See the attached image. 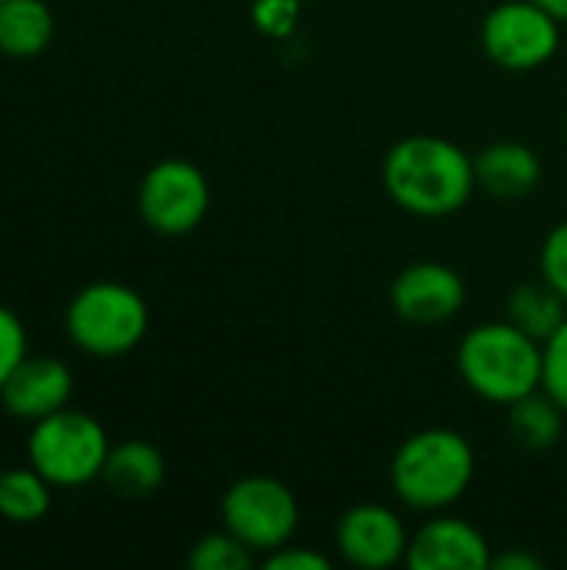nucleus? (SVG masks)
I'll return each instance as SVG.
<instances>
[{
    "label": "nucleus",
    "mask_w": 567,
    "mask_h": 570,
    "mask_svg": "<svg viewBox=\"0 0 567 570\" xmlns=\"http://www.w3.org/2000/svg\"><path fill=\"white\" fill-rule=\"evenodd\" d=\"M384 190L414 217H451L478 190L475 157L438 134L401 137L384 157Z\"/></svg>",
    "instance_id": "obj_1"
},
{
    "label": "nucleus",
    "mask_w": 567,
    "mask_h": 570,
    "mask_svg": "<svg viewBox=\"0 0 567 570\" xmlns=\"http://www.w3.org/2000/svg\"><path fill=\"white\" fill-rule=\"evenodd\" d=\"M391 491L408 511L441 514L475 481V448L454 428H424L401 441L391 458Z\"/></svg>",
    "instance_id": "obj_2"
},
{
    "label": "nucleus",
    "mask_w": 567,
    "mask_h": 570,
    "mask_svg": "<svg viewBox=\"0 0 567 570\" xmlns=\"http://www.w3.org/2000/svg\"><path fill=\"white\" fill-rule=\"evenodd\" d=\"M465 387L498 407H508L541 387V341L505 321L475 324L454 354Z\"/></svg>",
    "instance_id": "obj_3"
},
{
    "label": "nucleus",
    "mask_w": 567,
    "mask_h": 570,
    "mask_svg": "<svg viewBox=\"0 0 567 570\" xmlns=\"http://www.w3.org/2000/svg\"><path fill=\"white\" fill-rule=\"evenodd\" d=\"M110 454L107 431L84 411H57L33 424L27 441V461L53 488H84L104 474Z\"/></svg>",
    "instance_id": "obj_4"
},
{
    "label": "nucleus",
    "mask_w": 567,
    "mask_h": 570,
    "mask_svg": "<svg viewBox=\"0 0 567 570\" xmlns=\"http://www.w3.org/2000/svg\"><path fill=\"white\" fill-rule=\"evenodd\" d=\"M150 314L144 297L114 281L87 284L67 307V337L90 357H120L147 334Z\"/></svg>",
    "instance_id": "obj_5"
},
{
    "label": "nucleus",
    "mask_w": 567,
    "mask_h": 570,
    "mask_svg": "<svg viewBox=\"0 0 567 570\" xmlns=\"http://www.w3.org/2000/svg\"><path fill=\"white\" fill-rule=\"evenodd\" d=\"M224 528L244 541L257 558L294 541L301 524V508L294 491L267 474H251L234 481L221 501Z\"/></svg>",
    "instance_id": "obj_6"
},
{
    "label": "nucleus",
    "mask_w": 567,
    "mask_h": 570,
    "mask_svg": "<svg viewBox=\"0 0 567 570\" xmlns=\"http://www.w3.org/2000/svg\"><path fill=\"white\" fill-rule=\"evenodd\" d=\"M481 47L501 70L528 73L561 50V20L535 0H501L481 23Z\"/></svg>",
    "instance_id": "obj_7"
},
{
    "label": "nucleus",
    "mask_w": 567,
    "mask_h": 570,
    "mask_svg": "<svg viewBox=\"0 0 567 570\" xmlns=\"http://www.w3.org/2000/svg\"><path fill=\"white\" fill-rule=\"evenodd\" d=\"M211 207V184L190 160L170 157L154 164L137 187V210L144 224L164 237H184L201 227Z\"/></svg>",
    "instance_id": "obj_8"
},
{
    "label": "nucleus",
    "mask_w": 567,
    "mask_h": 570,
    "mask_svg": "<svg viewBox=\"0 0 567 570\" xmlns=\"http://www.w3.org/2000/svg\"><path fill=\"white\" fill-rule=\"evenodd\" d=\"M334 544L344 564L361 570L398 568L408 558L411 531L404 518L388 504H354L341 514Z\"/></svg>",
    "instance_id": "obj_9"
},
{
    "label": "nucleus",
    "mask_w": 567,
    "mask_h": 570,
    "mask_svg": "<svg viewBox=\"0 0 567 570\" xmlns=\"http://www.w3.org/2000/svg\"><path fill=\"white\" fill-rule=\"evenodd\" d=\"M465 277L441 261H414L391 284V311L414 327H438L461 314Z\"/></svg>",
    "instance_id": "obj_10"
},
{
    "label": "nucleus",
    "mask_w": 567,
    "mask_h": 570,
    "mask_svg": "<svg viewBox=\"0 0 567 570\" xmlns=\"http://www.w3.org/2000/svg\"><path fill=\"white\" fill-rule=\"evenodd\" d=\"M491 558L488 538L471 521L441 511L411 534L404 564L411 570H488Z\"/></svg>",
    "instance_id": "obj_11"
},
{
    "label": "nucleus",
    "mask_w": 567,
    "mask_h": 570,
    "mask_svg": "<svg viewBox=\"0 0 567 570\" xmlns=\"http://www.w3.org/2000/svg\"><path fill=\"white\" fill-rule=\"evenodd\" d=\"M74 394V374L57 357H23L17 371L0 387V404L10 417L20 421H43L70 404Z\"/></svg>",
    "instance_id": "obj_12"
},
{
    "label": "nucleus",
    "mask_w": 567,
    "mask_h": 570,
    "mask_svg": "<svg viewBox=\"0 0 567 570\" xmlns=\"http://www.w3.org/2000/svg\"><path fill=\"white\" fill-rule=\"evenodd\" d=\"M541 157L521 140H495L475 154V184L491 200H525L541 187Z\"/></svg>",
    "instance_id": "obj_13"
},
{
    "label": "nucleus",
    "mask_w": 567,
    "mask_h": 570,
    "mask_svg": "<svg viewBox=\"0 0 567 570\" xmlns=\"http://www.w3.org/2000/svg\"><path fill=\"white\" fill-rule=\"evenodd\" d=\"M164 474H167V464H164V454L154 444L124 441V444L110 448L100 481L117 498L137 501V498H150L164 484Z\"/></svg>",
    "instance_id": "obj_14"
},
{
    "label": "nucleus",
    "mask_w": 567,
    "mask_h": 570,
    "mask_svg": "<svg viewBox=\"0 0 567 570\" xmlns=\"http://www.w3.org/2000/svg\"><path fill=\"white\" fill-rule=\"evenodd\" d=\"M505 317L521 327L525 334H531L535 341H548L561 324L567 321V301L545 281H525L508 294V307Z\"/></svg>",
    "instance_id": "obj_15"
},
{
    "label": "nucleus",
    "mask_w": 567,
    "mask_h": 570,
    "mask_svg": "<svg viewBox=\"0 0 567 570\" xmlns=\"http://www.w3.org/2000/svg\"><path fill=\"white\" fill-rule=\"evenodd\" d=\"M53 40V17L43 0H0V53L37 57Z\"/></svg>",
    "instance_id": "obj_16"
},
{
    "label": "nucleus",
    "mask_w": 567,
    "mask_h": 570,
    "mask_svg": "<svg viewBox=\"0 0 567 570\" xmlns=\"http://www.w3.org/2000/svg\"><path fill=\"white\" fill-rule=\"evenodd\" d=\"M567 411L545 391H531L528 397L508 404V428L511 438L525 448V451H548L561 441L565 434Z\"/></svg>",
    "instance_id": "obj_17"
},
{
    "label": "nucleus",
    "mask_w": 567,
    "mask_h": 570,
    "mask_svg": "<svg viewBox=\"0 0 567 570\" xmlns=\"http://www.w3.org/2000/svg\"><path fill=\"white\" fill-rule=\"evenodd\" d=\"M50 481L37 468L0 474V518L10 524H37L50 511Z\"/></svg>",
    "instance_id": "obj_18"
},
{
    "label": "nucleus",
    "mask_w": 567,
    "mask_h": 570,
    "mask_svg": "<svg viewBox=\"0 0 567 570\" xmlns=\"http://www.w3.org/2000/svg\"><path fill=\"white\" fill-rule=\"evenodd\" d=\"M254 551L237 541L227 528L214 531V534H204L190 554H187V564L194 570H247L254 568Z\"/></svg>",
    "instance_id": "obj_19"
},
{
    "label": "nucleus",
    "mask_w": 567,
    "mask_h": 570,
    "mask_svg": "<svg viewBox=\"0 0 567 570\" xmlns=\"http://www.w3.org/2000/svg\"><path fill=\"white\" fill-rule=\"evenodd\" d=\"M545 364H541V387L567 411V321L541 344Z\"/></svg>",
    "instance_id": "obj_20"
},
{
    "label": "nucleus",
    "mask_w": 567,
    "mask_h": 570,
    "mask_svg": "<svg viewBox=\"0 0 567 570\" xmlns=\"http://www.w3.org/2000/svg\"><path fill=\"white\" fill-rule=\"evenodd\" d=\"M538 271L567 301V220L545 234V244L538 250Z\"/></svg>",
    "instance_id": "obj_21"
},
{
    "label": "nucleus",
    "mask_w": 567,
    "mask_h": 570,
    "mask_svg": "<svg viewBox=\"0 0 567 570\" xmlns=\"http://www.w3.org/2000/svg\"><path fill=\"white\" fill-rule=\"evenodd\" d=\"M254 27L267 37H291L301 20V0H254Z\"/></svg>",
    "instance_id": "obj_22"
},
{
    "label": "nucleus",
    "mask_w": 567,
    "mask_h": 570,
    "mask_svg": "<svg viewBox=\"0 0 567 570\" xmlns=\"http://www.w3.org/2000/svg\"><path fill=\"white\" fill-rule=\"evenodd\" d=\"M27 357V331L20 317L0 304V387L17 371V364Z\"/></svg>",
    "instance_id": "obj_23"
},
{
    "label": "nucleus",
    "mask_w": 567,
    "mask_h": 570,
    "mask_svg": "<svg viewBox=\"0 0 567 570\" xmlns=\"http://www.w3.org/2000/svg\"><path fill=\"white\" fill-rule=\"evenodd\" d=\"M264 568L267 570H331V558H324L314 548H297L294 541H287L284 548L264 554Z\"/></svg>",
    "instance_id": "obj_24"
},
{
    "label": "nucleus",
    "mask_w": 567,
    "mask_h": 570,
    "mask_svg": "<svg viewBox=\"0 0 567 570\" xmlns=\"http://www.w3.org/2000/svg\"><path fill=\"white\" fill-rule=\"evenodd\" d=\"M545 561L538 554H525V551H508L491 558V570H541Z\"/></svg>",
    "instance_id": "obj_25"
},
{
    "label": "nucleus",
    "mask_w": 567,
    "mask_h": 570,
    "mask_svg": "<svg viewBox=\"0 0 567 570\" xmlns=\"http://www.w3.org/2000/svg\"><path fill=\"white\" fill-rule=\"evenodd\" d=\"M538 7H545L555 20H561V23H567V0H535Z\"/></svg>",
    "instance_id": "obj_26"
},
{
    "label": "nucleus",
    "mask_w": 567,
    "mask_h": 570,
    "mask_svg": "<svg viewBox=\"0 0 567 570\" xmlns=\"http://www.w3.org/2000/svg\"><path fill=\"white\" fill-rule=\"evenodd\" d=\"M565 144H567V117H565Z\"/></svg>",
    "instance_id": "obj_27"
},
{
    "label": "nucleus",
    "mask_w": 567,
    "mask_h": 570,
    "mask_svg": "<svg viewBox=\"0 0 567 570\" xmlns=\"http://www.w3.org/2000/svg\"><path fill=\"white\" fill-rule=\"evenodd\" d=\"M0 474H3V464H0Z\"/></svg>",
    "instance_id": "obj_28"
}]
</instances>
